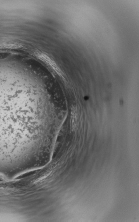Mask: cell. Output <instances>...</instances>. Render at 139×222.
<instances>
[{
    "instance_id": "6da1fadb",
    "label": "cell",
    "mask_w": 139,
    "mask_h": 222,
    "mask_svg": "<svg viewBox=\"0 0 139 222\" xmlns=\"http://www.w3.org/2000/svg\"><path fill=\"white\" fill-rule=\"evenodd\" d=\"M71 115H72V120L73 126H75L77 123V116H78L76 108H72L71 111Z\"/></svg>"
}]
</instances>
